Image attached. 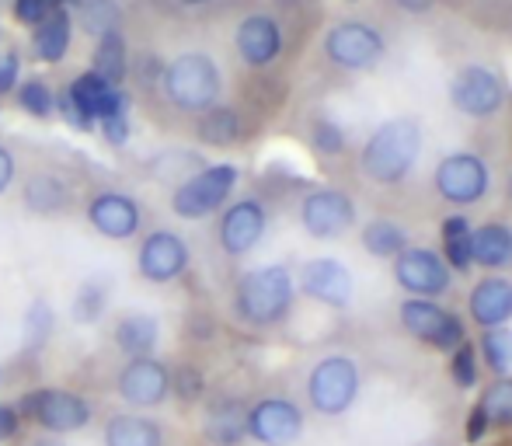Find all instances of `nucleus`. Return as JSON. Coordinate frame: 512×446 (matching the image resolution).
Segmentation results:
<instances>
[{
    "mask_svg": "<svg viewBox=\"0 0 512 446\" xmlns=\"http://www.w3.org/2000/svg\"><path fill=\"white\" fill-rule=\"evenodd\" d=\"M98 129H102V136L112 147H126L129 143V115H112V119H102L98 122Z\"/></svg>",
    "mask_w": 512,
    "mask_h": 446,
    "instance_id": "37998d69",
    "label": "nucleus"
},
{
    "mask_svg": "<svg viewBox=\"0 0 512 446\" xmlns=\"http://www.w3.org/2000/svg\"><path fill=\"white\" fill-rule=\"evenodd\" d=\"M471 258L474 265L488 272H499L512 265V230L506 223H485L471 234Z\"/></svg>",
    "mask_w": 512,
    "mask_h": 446,
    "instance_id": "4be33fe9",
    "label": "nucleus"
},
{
    "mask_svg": "<svg viewBox=\"0 0 512 446\" xmlns=\"http://www.w3.org/2000/svg\"><path fill=\"white\" fill-rule=\"evenodd\" d=\"M115 391L133 408H157V405H164L171 394V370L157 356L129 359V363L122 366Z\"/></svg>",
    "mask_w": 512,
    "mask_h": 446,
    "instance_id": "f3484780",
    "label": "nucleus"
},
{
    "mask_svg": "<svg viewBox=\"0 0 512 446\" xmlns=\"http://www.w3.org/2000/svg\"><path fill=\"white\" fill-rule=\"evenodd\" d=\"M67 91H70V98H74L77 112L84 115V122H88L91 129H98V115L105 109V98H108V91H112V84H105L95 70H84V74H77L74 81L67 84Z\"/></svg>",
    "mask_w": 512,
    "mask_h": 446,
    "instance_id": "c85d7f7f",
    "label": "nucleus"
},
{
    "mask_svg": "<svg viewBox=\"0 0 512 446\" xmlns=\"http://www.w3.org/2000/svg\"><path fill=\"white\" fill-rule=\"evenodd\" d=\"M359 363L342 352L321 356L307 373V401L321 419H342L359 398Z\"/></svg>",
    "mask_w": 512,
    "mask_h": 446,
    "instance_id": "20e7f679",
    "label": "nucleus"
},
{
    "mask_svg": "<svg viewBox=\"0 0 512 446\" xmlns=\"http://www.w3.org/2000/svg\"><path fill=\"white\" fill-rule=\"evenodd\" d=\"M478 405L485 408L492 429H512V377H495L481 391Z\"/></svg>",
    "mask_w": 512,
    "mask_h": 446,
    "instance_id": "f704fd0d",
    "label": "nucleus"
},
{
    "mask_svg": "<svg viewBox=\"0 0 512 446\" xmlns=\"http://www.w3.org/2000/svg\"><path fill=\"white\" fill-rule=\"evenodd\" d=\"M478 349V359L495 373V377H509L512 373V328H485L481 332V342L474 345Z\"/></svg>",
    "mask_w": 512,
    "mask_h": 446,
    "instance_id": "2f4dec72",
    "label": "nucleus"
},
{
    "mask_svg": "<svg viewBox=\"0 0 512 446\" xmlns=\"http://www.w3.org/2000/svg\"><path fill=\"white\" fill-rule=\"evenodd\" d=\"M161 91L175 109L182 112H206L220 102L223 91V74L216 67V60L203 49H189L178 53L171 63H164L161 70Z\"/></svg>",
    "mask_w": 512,
    "mask_h": 446,
    "instance_id": "7ed1b4c3",
    "label": "nucleus"
},
{
    "mask_svg": "<svg viewBox=\"0 0 512 446\" xmlns=\"http://www.w3.org/2000/svg\"><path fill=\"white\" fill-rule=\"evenodd\" d=\"M70 42H74V14L70 7L56 4L39 25L32 28V49L35 60L42 63H63L70 53Z\"/></svg>",
    "mask_w": 512,
    "mask_h": 446,
    "instance_id": "412c9836",
    "label": "nucleus"
},
{
    "mask_svg": "<svg viewBox=\"0 0 512 446\" xmlns=\"http://www.w3.org/2000/svg\"><path fill=\"white\" fill-rule=\"evenodd\" d=\"M488 433H492V426H488L485 408L474 405V408H471V415H467V440H471V443H481Z\"/></svg>",
    "mask_w": 512,
    "mask_h": 446,
    "instance_id": "c03bdc74",
    "label": "nucleus"
},
{
    "mask_svg": "<svg viewBox=\"0 0 512 446\" xmlns=\"http://www.w3.org/2000/svg\"><path fill=\"white\" fill-rule=\"evenodd\" d=\"M398 7H405V11H425L429 0H398Z\"/></svg>",
    "mask_w": 512,
    "mask_h": 446,
    "instance_id": "de8ad7c7",
    "label": "nucleus"
},
{
    "mask_svg": "<svg viewBox=\"0 0 512 446\" xmlns=\"http://www.w3.org/2000/svg\"><path fill=\"white\" fill-rule=\"evenodd\" d=\"M398 318L411 338L432 345L436 352H453L464 342V321L429 297H405V304L398 307Z\"/></svg>",
    "mask_w": 512,
    "mask_h": 446,
    "instance_id": "6e6552de",
    "label": "nucleus"
},
{
    "mask_svg": "<svg viewBox=\"0 0 512 446\" xmlns=\"http://www.w3.org/2000/svg\"><path fill=\"white\" fill-rule=\"evenodd\" d=\"M53 4H63V7H67V4H74V0H53Z\"/></svg>",
    "mask_w": 512,
    "mask_h": 446,
    "instance_id": "3c124183",
    "label": "nucleus"
},
{
    "mask_svg": "<svg viewBox=\"0 0 512 446\" xmlns=\"http://www.w3.org/2000/svg\"><path fill=\"white\" fill-rule=\"evenodd\" d=\"M21 429V415L14 405H7V401H0V440H14Z\"/></svg>",
    "mask_w": 512,
    "mask_h": 446,
    "instance_id": "a18cd8bd",
    "label": "nucleus"
},
{
    "mask_svg": "<svg viewBox=\"0 0 512 446\" xmlns=\"http://www.w3.org/2000/svg\"><path fill=\"white\" fill-rule=\"evenodd\" d=\"M53 7H56L53 0H14V18H18L21 25L35 28L49 11H53Z\"/></svg>",
    "mask_w": 512,
    "mask_h": 446,
    "instance_id": "79ce46f5",
    "label": "nucleus"
},
{
    "mask_svg": "<svg viewBox=\"0 0 512 446\" xmlns=\"http://www.w3.org/2000/svg\"><path fill=\"white\" fill-rule=\"evenodd\" d=\"M356 223V203L349 192L342 189H310L300 203V227L307 230L314 241H335Z\"/></svg>",
    "mask_w": 512,
    "mask_h": 446,
    "instance_id": "ddd939ff",
    "label": "nucleus"
},
{
    "mask_svg": "<svg viewBox=\"0 0 512 446\" xmlns=\"http://www.w3.org/2000/svg\"><path fill=\"white\" fill-rule=\"evenodd\" d=\"M14 95H18L21 112H28L32 119H49L56 109V91L49 88V81H42V77L21 81L18 88H14Z\"/></svg>",
    "mask_w": 512,
    "mask_h": 446,
    "instance_id": "c9c22d12",
    "label": "nucleus"
},
{
    "mask_svg": "<svg viewBox=\"0 0 512 446\" xmlns=\"http://www.w3.org/2000/svg\"><path fill=\"white\" fill-rule=\"evenodd\" d=\"M244 408L237 405V401H220V405L209 412V422H206V433H209V440L213 443H220V446H237L244 440Z\"/></svg>",
    "mask_w": 512,
    "mask_h": 446,
    "instance_id": "473e14b6",
    "label": "nucleus"
},
{
    "mask_svg": "<svg viewBox=\"0 0 512 446\" xmlns=\"http://www.w3.org/2000/svg\"><path fill=\"white\" fill-rule=\"evenodd\" d=\"M196 133L209 147H230V143H237V136H241V119H237V112L227 109V105H213V109L199 112Z\"/></svg>",
    "mask_w": 512,
    "mask_h": 446,
    "instance_id": "c756f323",
    "label": "nucleus"
},
{
    "mask_svg": "<svg viewBox=\"0 0 512 446\" xmlns=\"http://www.w3.org/2000/svg\"><path fill=\"white\" fill-rule=\"evenodd\" d=\"M108 300H112V286H108L105 279H98V276L84 279L74 293V304H70V318H74L77 325H95L108 311Z\"/></svg>",
    "mask_w": 512,
    "mask_h": 446,
    "instance_id": "7c9ffc66",
    "label": "nucleus"
},
{
    "mask_svg": "<svg viewBox=\"0 0 512 446\" xmlns=\"http://www.w3.org/2000/svg\"><path fill=\"white\" fill-rule=\"evenodd\" d=\"M182 4H192V7H199V4H213V0H182Z\"/></svg>",
    "mask_w": 512,
    "mask_h": 446,
    "instance_id": "8fccbe9b",
    "label": "nucleus"
},
{
    "mask_svg": "<svg viewBox=\"0 0 512 446\" xmlns=\"http://www.w3.org/2000/svg\"><path fill=\"white\" fill-rule=\"evenodd\" d=\"M359 241H363L366 255H373V258H398L401 251L408 248L405 227L391 217H373L359 230Z\"/></svg>",
    "mask_w": 512,
    "mask_h": 446,
    "instance_id": "a878e982",
    "label": "nucleus"
},
{
    "mask_svg": "<svg viewBox=\"0 0 512 446\" xmlns=\"http://www.w3.org/2000/svg\"><path fill=\"white\" fill-rule=\"evenodd\" d=\"M14 408H18L21 422H35L53 436L81 433L91 422V405L67 387H35Z\"/></svg>",
    "mask_w": 512,
    "mask_h": 446,
    "instance_id": "39448f33",
    "label": "nucleus"
},
{
    "mask_svg": "<svg viewBox=\"0 0 512 446\" xmlns=\"http://www.w3.org/2000/svg\"><path fill=\"white\" fill-rule=\"evenodd\" d=\"M95 70L105 84L112 88H122L126 84V74H129V53H126V39L122 32H105L98 35V46H95Z\"/></svg>",
    "mask_w": 512,
    "mask_h": 446,
    "instance_id": "bb28decb",
    "label": "nucleus"
},
{
    "mask_svg": "<svg viewBox=\"0 0 512 446\" xmlns=\"http://www.w3.org/2000/svg\"><path fill=\"white\" fill-rule=\"evenodd\" d=\"M324 56L335 63L338 70L349 74H366V70L380 67L387 56V39L366 21H338L324 35Z\"/></svg>",
    "mask_w": 512,
    "mask_h": 446,
    "instance_id": "0eeeda50",
    "label": "nucleus"
},
{
    "mask_svg": "<svg viewBox=\"0 0 512 446\" xmlns=\"http://www.w3.org/2000/svg\"><path fill=\"white\" fill-rule=\"evenodd\" d=\"M206 391V380L196 366H178L171 370V394H178L182 401H199Z\"/></svg>",
    "mask_w": 512,
    "mask_h": 446,
    "instance_id": "ea45409f",
    "label": "nucleus"
},
{
    "mask_svg": "<svg viewBox=\"0 0 512 446\" xmlns=\"http://www.w3.org/2000/svg\"><path fill=\"white\" fill-rule=\"evenodd\" d=\"M53 328H56V314L46 300H32L25 311V325H21V345L25 352H39L46 349V342L53 338Z\"/></svg>",
    "mask_w": 512,
    "mask_h": 446,
    "instance_id": "72a5a7b5",
    "label": "nucleus"
},
{
    "mask_svg": "<svg viewBox=\"0 0 512 446\" xmlns=\"http://www.w3.org/2000/svg\"><path fill=\"white\" fill-rule=\"evenodd\" d=\"M394 283L408 293V297H443L453 283L450 265L443 262V255L422 244H408L398 258H394Z\"/></svg>",
    "mask_w": 512,
    "mask_h": 446,
    "instance_id": "9b49d317",
    "label": "nucleus"
},
{
    "mask_svg": "<svg viewBox=\"0 0 512 446\" xmlns=\"http://www.w3.org/2000/svg\"><path fill=\"white\" fill-rule=\"evenodd\" d=\"M297 297V279L286 265H258L244 272L234 290V311L255 328H272L290 314Z\"/></svg>",
    "mask_w": 512,
    "mask_h": 446,
    "instance_id": "f03ea898",
    "label": "nucleus"
},
{
    "mask_svg": "<svg viewBox=\"0 0 512 446\" xmlns=\"http://www.w3.org/2000/svg\"><path fill=\"white\" fill-rule=\"evenodd\" d=\"M300 293L310 297L314 304H324L331 311H342L349 307L352 293H356V283H352V269L345 262L331 255H321V258H310V262L300 265Z\"/></svg>",
    "mask_w": 512,
    "mask_h": 446,
    "instance_id": "4468645a",
    "label": "nucleus"
},
{
    "mask_svg": "<svg viewBox=\"0 0 512 446\" xmlns=\"http://www.w3.org/2000/svg\"><path fill=\"white\" fill-rule=\"evenodd\" d=\"M18 84H21V56L18 49H4L0 53V98L14 95Z\"/></svg>",
    "mask_w": 512,
    "mask_h": 446,
    "instance_id": "a19ab883",
    "label": "nucleus"
},
{
    "mask_svg": "<svg viewBox=\"0 0 512 446\" xmlns=\"http://www.w3.org/2000/svg\"><path fill=\"white\" fill-rule=\"evenodd\" d=\"M471 321L481 328H502L512 321V283L502 276H488L467 297Z\"/></svg>",
    "mask_w": 512,
    "mask_h": 446,
    "instance_id": "aec40b11",
    "label": "nucleus"
},
{
    "mask_svg": "<svg viewBox=\"0 0 512 446\" xmlns=\"http://www.w3.org/2000/svg\"><path fill=\"white\" fill-rule=\"evenodd\" d=\"M234 49L248 67H272L283 53V25L272 14H248L234 32Z\"/></svg>",
    "mask_w": 512,
    "mask_h": 446,
    "instance_id": "6ab92c4d",
    "label": "nucleus"
},
{
    "mask_svg": "<svg viewBox=\"0 0 512 446\" xmlns=\"http://www.w3.org/2000/svg\"><path fill=\"white\" fill-rule=\"evenodd\" d=\"M237 164H206V168L192 171L175 192H171V210L182 220H203L216 213L237 189Z\"/></svg>",
    "mask_w": 512,
    "mask_h": 446,
    "instance_id": "423d86ee",
    "label": "nucleus"
},
{
    "mask_svg": "<svg viewBox=\"0 0 512 446\" xmlns=\"http://www.w3.org/2000/svg\"><path fill=\"white\" fill-rule=\"evenodd\" d=\"M32 446H67L63 440H39V443H32Z\"/></svg>",
    "mask_w": 512,
    "mask_h": 446,
    "instance_id": "09e8293b",
    "label": "nucleus"
},
{
    "mask_svg": "<svg viewBox=\"0 0 512 446\" xmlns=\"http://www.w3.org/2000/svg\"><path fill=\"white\" fill-rule=\"evenodd\" d=\"M105 446H164V429L143 415H112L105 426Z\"/></svg>",
    "mask_w": 512,
    "mask_h": 446,
    "instance_id": "b1692460",
    "label": "nucleus"
},
{
    "mask_svg": "<svg viewBox=\"0 0 512 446\" xmlns=\"http://www.w3.org/2000/svg\"><path fill=\"white\" fill-rule=\"evenodd\" d=\"M14 175H18V161H14L11 150H7L4 143H0V196H4V192L11 189Z\"/></svg>",
    "mask_w": 512,
    "mask_h": 446,
    "instance_id": "49530a36",
    "label": "nucleus"
},
{
    "mask_svg": "<svg viewBox=\"0 0 512 446\" xmlns=\"http://www.w3.org/2000/svg\"><path fill=\"white\" fill-rule=\"evenodd\" d=\"M265 230H269V210L258 199H237L223 210L216 237H220L223 255L244 258L248 251H255L262 244Z\"/></svg>",
    "mask_w": 512,
    "mask_h": 446,
    "instance_id": "dca6fc26",
    "label": "nucleus"
},
{
    "mask_svg": "<svg viewBox=\"0 0 512 446\" xmlns=\"http://www.w3.org/2000/svg\"><path fill=\"white\" fill-rule=\"evenodd\" d=\"M304 408L290 398H262L244 415L248 440L262 446H293L304 436Z\"/></svg>",
    "mask_w": 512,
    "mask_h": 446,
    "instance_id": "9d476101",
    "label": "nucleus"
},
{
    "mask_svg": "<svg viewBox=\"0 0 512 446\" xmlns=\"http://www.w3.org/2000/svg\"><path fill=\"white\" fill-rule=\"evenodd\" d=\"M422 154V126L411 115H394V119L380 122L363 143L359 154V168L370 182L377 185H398L411 175Z\"/></svg>",
    "mask_w": 512,
    "mask_h": 446,
    "instance_id": "f257e3e1",
    "label": "nucleus"
},
{
    "mask_svg": "<svg viewBox=\"0 0 512 446\" xmlns=\"http://www.w3.org/2000/svg\"><path fill=\"white\" fill-rule=\"evenodd\" d=\"M189 244H185L182 234H175V230H150L147 237H143L140 251H136V269H140V276L147 279V283H171V279H178L185 269H189Z\"/></svg>",
    "mask_w": 512,
    "mask_h": 446,
    "instance_id": "2eb2a0df",
    "label": "nucleus"
},
{
    "mask_svg": "<svg viewBox=\"0 0 512 446\" xmlns=\"http://www.w3.org/2000/svg\"><path fill=\"white\" fill-rule=\"evenodd\" d=\"M450 102L467 119H488V115H495L506 105V84H502V77L495 70L471 63V67L453 74Z\"/></svg>",
    "mask_w": 512,
    "mask_h": 446,
    "instance_id": "f8f14e48",
    "label": "nucleus"
},
{
    "mask_svg": "<svg viewBox=\"0 0 512 446\" xmlns=\"http://www.w3.org/2000/svg\"><path fill=\"white\" fill-rule=\"evenodd\" d=\"M478 366H481V359H478V349H474L471 342H460L457 349L450 352V377H453V384L460 387V391H471L474 384H478Z\"/></svg>",
    "mask_w": 512,
    "mask_h": 446,
    "instance_id": "4c0bfd02",
    "label": "nucleus"
},
{
    "mask_svg": "<svg viewBox=\"0 0 512 446\" xmlns=\"http://www.w3.org/2000/svg\"><path fill=\"white\" fill-rule=\"evenodd\" d=\"M443 262L450 265V272H471L474 269V258H471V220L464 217V213H453V217L443 220Z\"/></svg>",
    "mask_w": 512,
    "mask_h": 446,
    "instance_id": "393cba45",
    "label": "nucleus"
},
{
    "mask_svg": "<svg viewBox=\"0 0 512 446\" xmlns=\"http://www.w3.org/2000/svg\"><path fill=\"white\" fill-rule=\"evenodd\" d=\"M310 140H314L317 154L324 157H335L345 150V129L338 126L335 119H317L314 129H310Z\"/></svg>",
    "mask_w": 512,
    "mask_h": 446,
    "instance_id": "58836bf2",
    "label": "nucleus"
},
{
    "mask_svg": "<svg viewBox=\"0 0 512 446\" xmlns=\"http://www.w3.org/2000/svg\"><path fill=\"white\" fill-rule=\"evenodd\" d=\"M436 192L453 206H474L488 196V164L481 161L471 150H457V154H446L436 164Z\"/></svg>",
    "mask_w": 512,
    "mask_h": 446,
    "instance_id": "1a4fd4ad",
    "label": "nucleus"
},
{
    "mask_svg": "<svg viewBox=\"0 0 512 446\" xmlns=\"http://www.w3.org/2000/svg\"><path fill=\"white\" fill-rule=\"evenodd\" d=\"M67 203H70L67 185H63L56 175H49V171H39V175H32L25 182V206L32 213H42V217H49V213L67 210Z\"/></svg>",
    "mask_w": 512,
    "mask_h": 446,
    "instance_id": "cd10ccee",
    "label": "nucleus"
},
{
    "mask_svg": "<svg viewBox=\"0 0 512 446\" xmlns=\"http://www.w3.org/2000/svg\"><path fill=\"white\" fill-rule=\"evenodd\" d=\"M88 223L108 241H129L140 234L143 227V210L129 192L105 189L98 196H91L88 203Z\"/></svg>",
    "mask_w": 512,
    "mask_h": 446,
    "instance_id": "a211bd4d",
    "label": "nucleus"
},
{
    "mask_svg": "<svg viewBox=\"0 0 512 446\" xmlns=\"http://www.w3.org/2000/svg\"><path fill=\"white\" fill-rule=\"evenodd\" d=\"M81 25L91 35L119 32V7H115V0H81Z\"/></svg>",
    "mask_w": 512,
    "mask_h": 446,
    "instance_id": "e433bc0d",
    "label": "nucleus"
},
{
    "mask_svg": "<svg viewBox=\"0 0 512 446\" xmlns=\"http://www.w3.org/2000/svg\"><path fill=\"white\" fill-rule=\"evenodd\" d=\"M157 342H161V325H157L154 314H126V318L115 325V345L126 352L129 359L154 356Z\"/></svg>",
    "mask_w": 512,
    "mask_h": 446,
    "instance_id": "5701e85b",
    "label": "nucleus"
}]
</instances>
